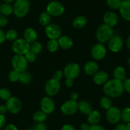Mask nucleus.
<instances>
[{
	"mask_svg": "<svg viewBox=\"0 0 130 130\" xmlns=\"http://www.w3.org/2000/svg\"><path fill=\"white\" fill-rule=\"evenodd\" d=\"M124 85L122 80L113 79L108 80L103 86L105 94L109 98H118L123 93Z\"/></svg>",
	"mask_w": 130,
	"mask_h": 130,
	"instance_id": "f257e3e1",
	"label": "nucleus"
},
{
	"mask_svg": "<svg viewBox=\"0 0 130 130\" xmlns=\"http://www.w3.org/2000/svg\"><path fill=\"white\" fill-rule=\"evenodd\" d=\"M29 8V0H16L13 7V13L18 18H22L28 13Z\"/></svg>",
	"mask_w": 130,
	"mask_h": 130,
	"instance_id": "f03ea898",
	"label": "nucleus"
},
{
	"mask_svg": "<svg viewBox=\"0 0 130 130\" xmlns=\"http://www.w3.org/2000/svg\"><path fill=\"white\" fill-rule=\"evenodd\" d=\"M113 31L111 27L106 24H102L98 28L96 37L98 42L101 43L108 42L109 40L113 37Z\"/></svg>",
	"mask_w": 130,
	"mask_h": 130,
	"instance_id": "7ed1b4c3",
	"label": "nucleus"
},
{
	"mask_svg": "<svg viewBox=\"0 0 130 130\" xmlns=\"http://www.w3.org/2000/svg\"><path fill=\"white\" fill-rule=\"evenodd\" d=\"M12 65L14 70L21 73L26 70L28 66V62L24 55L16 54L12 57Z\"/></svg>",
	"mask_w": 130,
	"mask_h": 130,
	"instance_id": "20e7f679",
	"label": "nucleus"
},
{
	"mask_svg": "<svg viewBox=\"0 0 130 130\" xmlns=\"http://www.w3.org/2000/svg\"><path fill=\"white\" fill-rule=\"evenodd\" d=\"M12 48L16 54L25 55L30 51L31 45L26 40L19 38L13 42Z\"/></svg>",
	"mask_w": 130,
	"mask_h": 130,
	"instance_id": "39448f33",
	"label": "nucleus"
},
{
	"mask_svg": "<svg viewBox=\"0 0 130 130\" xmlns=\"http://www.w3.org/2000/svg\"><path fill=\"white\" fill-rule=\"evenodd\" d=\"M46 12H48L51 16L59 17L62 15L64 12V7L62 3L57 1H52L48 4Z\"/></svg>",
	"mask_w": 130,
	"mask_h": 130,
	"instance_id": "423d86ee",
	"label": "nucleus"
},
{
	"mask_svg": "<svg viewBox=\"0 0 130 130\" xmlns=\"http://www.w3.org/2000/svg\"><path fill=\"white\" fill-rule=\"evenodd\" d=\"M61 89V84L59 81L52 78L46 82L45 86V91L49 96H54L57 94Z\"/></svg>",
	"mask_w": 130,
	"mask_h": 130,
	"instance_id": "0eeeda50",
	"label": "nucleus"
},
{
	"mask_svg": "<svg viewBox=\"0 0 130 130\" xmlns=\"http://www.w3.org/2000/svg\"><path fill=\"white\" fill-rule=\"evenodd\" d=\"M80 69L77 63H69L66 66L64 70V75L67 78L70 79H75L77 78L80 74Z\"/></svg>",
	"mask_w": 130,
	"mask_h": 130,
	"instance_id": "6e6552de",
	"label": "nucleus"
},
{
	"mask_svg": "<svg viewBox=\"0 0 130 130\" xmlns=\"http://www.w3.org/2000/svg\"><path fill=\"white\" fill-rule=\"evenodd\" d=\"M61 110L62 113L67 116H73L77 113L78 109V103L76 101L68 100L62 105Z\"/></svg>",
	"mask_w": 130,
	"mask_h": 130,
	"instance_id": "1a4fd4ad",
	"label": "nucleus"
},
{
	"mask_svg": "<svg viewBox=\"0 0 130 130\" xmlns=\"http://www.w3.org/2000/svg\"><path fill=\"white\" fill-rule=\"evenodd\" d=\"M106 117L108 122L112 124L118 123L121 119V111L116 107H112L107 110Z\"/></svg>",
	"mask_w": 130,
	"mask_h": 130,
	"instance_id": "9d476101",
	"label": "nucleus"
},
{
	"mask_svg": "<svg viewBox=\"0 0 130 130\" xmlns=\"http://www.w3.org/2000/svg\"><path fill=\"white\" fill-rule=\"evenodd\" d=\"M45 33L50 40H58L61 37V27L56 24H49L45 27Z\"/></svg>",
	"mask_w": 130,
	"mask_h": 130,
	"instance_id": "9b49d317",
	"label": "nucleus"
},
{
	"mask_svg": "<svg viewBox=\"0 0 130 130\" xmlns=\"http://www.w3.org/2000/svg\"><path fill=\"white\" fill-rule=\"evenodd\" d=\"M6 106H7L8 112L13 114L19 113L22 108V104L20 100L13 96H11L7 101Z\"/></svg>",
	"mask_w": 130,
	"mask_h": 130,
	"instance_id": "f8f14e48",
	"label": "nucleus"
},
{
	"mask_svg": "<svg viewBox=\"0 0 130 130\" xmlns=\"http://www.w3.org/2000/svg\"><path fill=\"white\" fill-rule=\"evenodd\" d=\"M107 49L102 43H96L91 49V56L95 60H102L105 58Z\"/></svg>",
	"mask_w": 130,
	"mask_h": 130,
	"instance_id": "ddd939ff",
	"label": "nucleus"
},
{
	"mask_svg": "<svg viewBox=\"0 0 130 130\" xmlns=\"http://www.w3.org/2000/svg\"><path fill=\"white\" fill-rule=\"evenodd\" d=\"M41 110L47 114L52 113L54 111L55 103L53 100L50 97H44L40 102Z\"/></svg>",
	"mask_w": 130,
	"mask_h": 130,
	"instance_id": "4468645a",
	"label": "nucleus"
},
{
	"mask_svg": "<svg viewBox=\"0 0 130 130\" xmlns=\"http://www.w3.org/2000/svg\"><path fill=\"white\" fill-rule=\"evenodd\" d=\"M123 47V40L118 35L113 36L108 41V48L112 52H118Z\"/></svg>",
	"mask_w": 130,
	"mask_h": 130,
	"instance_id": "2eb2a0df",
	"label": "nucleus"
},
{
	"mask_svg": "<svg viewBox=\"0 0 130 130\" xmlns=\"http://www.w3.org/2000/svg\"><path fill=\"white\" fill-rule=\"evenodd\" d=\"M119 18L117 15L113 12H108L103 16V21L105 24L109 27H113L118 23Z\"/></svg>",
	"mask_w": 130,
	"mask_h": 130,
	"instance_id": "dca6fc26",
	"label": "nucleus"
},
{
	"mask_svg": "<svg viewBox=\"0 0 130 130\" xmlns=\"http://www.w3.org/2000/svg\"><path fill=\"white\" fill-rule=\"evenodd\" d=\"M119 12L124 19L130 21V0L122 1Z\"/></svg>",
	"mask_w": 130,
	"mask_h": 130,
	"instance_id": "f3484780",
	"label": "nucleus"
},
{
	"mask_svg": "<svg viewBox=\"0 0 130 130\" xmlns=\"http://www.w3.org/2000/svg\"><path fill=\"white\" fill-rule=\"evenodd\" d=\"M93 80L98 85H104L108 80V75L104 71H98L93 75Z\"/></svg>",
	"mask_w": 130,
	"mask_h": 130,
	"instance_id": "a211bd4d",
	"label": "nucleus"
},
{
	"mask_svg": "<svg viewBox=\"0 0 130 130\" xmlns=\"http://www.w3.org/2000/svg\"><path fill=\"white\" fill-rule=\"evenodd\" d=\"M37 37L38 35L36 31L31 27L27 28L24 32V39L26 40L29 43H32L36 42Z\"/></svg>",
	"mask_w": 130,
	"mask_h": 130,
	"instance_id": "6ab92c4d",
	"label": "nucleus"
},
{
	"mask_svg": "<svg viewBox=\"0 0 130 130\" xmlns=\"http://www.w3.org/2000/svg\"><path fill=\"white\" fill-rule=\"evenodd\" d=\"M57 42H58L59 46L61 48L64 50L70 49L72 48L73 45V42L72 38L67 36L61 37L57 40Z\"/></svg>",
	"mask_w": 130,
	"mask_h": 130,
	"instance_id": "aec40b11",
	"label": "nucleus"
},
{
	"mask_svg": "<svg viewBox=\"0 0 130 130\" xmlns=\"http://www.w3.org/2000/svg\"><path fill=\"white\" fill-rule=\"evenodd\" d=\"M84 70L88 75H94L98 70V65L95 61H89L84 65Z\"/></svg>",
	"mask_w": 130,
	"mask_h": 130,
	"instance_id": "412c9836",
	"label": "nucleus"
},
{
	"mask_svg": "<svg viewBox=\"0 0 130 130\" xmlns=\"http://www.w3.org/2000/svg\"><path fill=\"white\" fill-rule=\"evenodd\" d=\"M78 109L81 113L88 116L92 112V107L89 103L85 100L80 101L78 103Z\"/></svg>",
	"mask_w": 130,
	"mask_h": 130,
	"instance_id": "4be33fe9",
	"label": "nucleus"
},
{
	"mask_svg": "<svg viewBox=\"0 0 130 130\" xmlns=\"http://www.w3.org/2000/svg\"><path fill=\"white\" fill-rule=\"evenodd\" d=\"M101 120V114L98 110H92L88 115L87 121L91 125L98 124Z\"/></svg>",
	"mask_w": 130,
	"mask_h": 130,
	"instance_id": "5701e85b",
	"label": "nucleus"
},
{
	"mask_svg": "<svg viewBox=\"0 0 130 130\" xmlns=\"http://www.w3.org/2000/svg\"><path fill=\"white\" fill-rule=\"evenodd\" d=\"M87 24V19L84 16H77L73 19L72 25L75 29H81Z\"/></svg>",
	"mask_w": 130,
	"mask_h": 130,
	"instance_id": "b1692460",
	"label": "nucleus"
},
{
	"mask_svg": "<svg viewBox=\"0 0 130 130\" xmlns=\"http://www.w3.org/2000/svg\"><path fill=\"white\" fill-rule=\"evenodd\" d=\"M13 7L9 3H3L0 8V13L3 15L8 16L13 13Z\"/></svg>",
	"mask_w": 130,
	"mask_h": 130,
	"instance_id": "393cba45",
	"label": "nucleus"
},
{
	"mask_svg": "<svg viewBox=\"0 0 130 130\" xmlns=\"http://www.w3.org/2000/svg\"><path fill=\"white\" fill-rule=\"evenodd\" d=\"M125 75H126V71L123 67H117L115 68L114 71H113L114 78L122 80L125 77Z\"/></svg>",
	"mask_w": 130,
	"mask_h": 130,
	"instance_id": "a878e982",
	"label": "nucleus"
},
{
	"mask_svg": "<svg viewBox=\"0 0 130 130\" xmlns=\"http://www.w3.org/2000/svg\"><path fill=\"white\" fill-rule=\"evenodd\" d=\"M51 17L49 13L47 12H42L39 17V22L42 26H47L50 24Z\"/></svg>",
	"mask_w": 130,
	"mask_h": 130,
	"instance_id": "bb28decb",
	"label": "nucleus"
},
{
	"mask_svg": "<svg viewBox=\"0 0 130 130\" xmlns=\"http://www.w3.org/2000/svg\"><path fill=\"white\" fill-rule=\"evenodd\" d=\"M32 81V77L31 74L27 72H23L20 73L19 82L23 84H29Z\"/></svg>",
	"mask_w": 130,
	"mask_h": 130,
	"instance_id": "cd10ccee",
	"label": "nucleus"
},
{
	"mask_svg": "<svg viewBox=\"0 0 130 130\" xmlns=\"http://www.w3.org/2000/svg\"><path fill=\"white\" fill-rule=\"evenodd\" d=\"M47 114L42 110L37 111L33 115V120L36 122H43L47 119Z\"/></svg>",
	"mask_w": 130,
	"mask_h": 130,
	"instance_id": "c85d7f7f",
	"label": "nucleus"
},
{
	"mask_svg": "<svg viewBox=\"0 0 130 130\" xmlns=\"http://www.w3.org/2000/svg\"><path fill=\"white\" fill-rule=\"evenodd\" d=\"M100 103L102 108H103L104 110H107L112 107V101H111L110 98L108 97V96H103V97H102L101 98Z\"/></svg>",
	"mask_w": 130,
	"mask_h": 130,
	"instance_id": "c756f323",
	"label": "nucleus"
},
{
	"mask_svg": "<svg viewBox=\"0 0 130 130\" xmlns=\"http://www.w3.org/2000/svg\"><path fill=\"white\" fill-rule=\"evenodd\" d=\"M59 43L56 40H50L47 45V49L51 52H55L59 48Z\"/></svg>",
	"mask_w": 130,
	"mask_h": 130,
	"instance_id": "7c9ffc66",
	"label": "nucleus"
},
{
	"mask_svg": "<svg viewBox=\"0 0 130 130\" xmlns=\"http://www.w3.org/2000/svg\"><path fill=\"white\" fill-rule=\"evenodd\" d=\"M6 40L8 41L14 42L16 40L18 39V32L15 29H10L5 34Z\"/></svg>",
	"mask_w": 130,
	"mask_h": 130,
	"instance_id": "2f4dec72",
	"label": "nucleus"
},
{
	"mask_svg": "<svg viewBox=\"0 0 130 130\" xmlns=\"http://www.w3.org/2000/svg\"><path fill=\"white\" fill-rule=\"evenodd\" d=\"M121 119L124 122L126 123L130 122V107L124 108L121 112Z\"/></svg>",
	"mask_w": 130,
	"mask_h": 130,
	"instance_id": "473e14b6",
	"label": "nucleus"
},
{
	"mask_svg": "<svg viewBox=\"0 0 130 130\" xmlns=\"http://www.w3.org/2000/svg\"><path fill=\"white\" fill-rule=\"evenodd\" d=\"M121 0H107V5L113 10H119L122 4Z\"/></svg>",
	"mask_w": 130,
	"mask_h": 130,
	"instance_id": "72a5a7b5",
	"label": "nucleus"
},
{
	"mask_svg": "<svg viewBox=\"0 0 130 130\" xmlns=\"http://www.w3.org/2000/svg\"><path fill=\"white\" fill-rule=\"evenodd\" d=\"M11 97V92L8 89L3 87L0 89V98L3 100L7 101Z\"/></svg>",
	"mask_w": 130,
	"mask_h": 130,
	"instance_id": "f704fd0d",
	"label": "nucleus"
},
{
	"mask_svg": "<svg viewBox=\"0 0 130 130\" xmlns=\"http://www.w3.org/2000/svg\"><path fill=\"white\" fill-rule=\"evenodd\" d=\"M30 51L35 53L36 54H38L40 53L42 51V45L40 42H35L34 43H32V45H31V48H30Z\"/></svg>",
	"mask_w": 130,
	"mask_h": 130,
	"instance_id": "c9c22d12",
	"label": "nucleus"
},
{
	"mask_svg": "<svg viewBox=\"0 0 130 130\" xmlns=\"http://www.w3.org/2000/svg\"><path fill=\"white\" fill-rule=\"evenodd\" d=\"M20 73L16 70H12L8 74V78L12 82H16L19 80Z\"/></svg>",
	"mask_w": 130,
	"mask_h": 130,
	"instance_id": "e433bc0d",
	"label": "nucleus"
},
{
	"mask_svg": "<svg viewBox=\"0 0 130 130\" xmlns=\"http://www.w3.org/2000/svg\"><path fill=\"white\" fill-rule=\"evenodd\" d=\"M25 57L28 62H33L37 59V54L31 51H29L25 54Z\"/></svg>",
	"mask_w": 130,
	"mask_h": 130,
	"instance_id": "4c0bfd02",
	"label": "nucleus"
},
{
	"mask_svg": "<svg viewBox=\"0 0 130 130\" xmlns=\"http://www.w3.org/2000/svg\"><path fill=\"white\" fill-rule=\"evenodd\" d=\"M8 22V18L7 16L3 15H0V27H5L7 26Z\"/></svg>",
	"mask_w": 130,
	"mask_h": 130,
	"instance_id": "58836bf2",
	"label": "nucleus"
},
{
	"mask_svg": "<svg viewBox=\"0 0 130 130\" xmlns=\"http://www.w3.org/2000/svg\"><path fill=\"white\" fill-rule=\"evenodd\" d=\"M34 130H47V126L43 122H38L34 126Z\"/></svg>",
	"mask_w": 130,
	"mask_h": 130,
	"instance_id": "ea45409f",
	"label": "nucleus"
},
{
	"mask_svg": "<svg viewBox=\"0 0 130 130\" xmlns=\"http://www.w3.org/2000/svg\"><path fill=\"white\" fill-rule=\"evenodd\" d=\"M62 76H63V73H62L61 71L57 70L54 73V75H53V78H52L56 80L59 81L62 78Z\"/></svg>",
	"mask_w": 130,
	"mask_h": 130,
	"instance_id": "a19ab883",
	"label": "nucleus"
},
{
	"mask_svg": "<svg viewBox=\"0 0 130 130\" xmlns=\"http://www.w3.org/2000/svg\"><path fill=\"white\" fill-rule=\"evenodd\" d=\"M124 89L130 94V78H127L123 83Z\"/></svg>",
	"mask_w": 130,
	"mask_h": 130,
	"instance_id": "79ce46f5",
	"label": "nucleus"
},
{
	"mask_svg": "<svg viewBox=\"0 0 130 130\" xmlns=\"http://www.w3.org/2000/svg\"><path fill=\"white\" fill-rule=\"evenodd\" d=\"M7 123V119L4 115L0 114V129L5 127Z\"/></svg>",
	"mask_w": 130,
	"mask_h": 130,
	"instance_id": "37998d69",
	"label": "nucleus"
},
{
	"mask_svg": "<svg viewBox=\"0 0 130 130\" xmlns=\"http://www.w3.org/2000/svg\"><path fill=\"white\" fill-rule=\"evenodd\" d=\"M89 130H106V129L103 126L98 124L91 125Z\"/></svg>",
	"mask_w": 130,
	"mask_h": 130,
	"instance_id": "c03bdc74",
	"label": "nucleus"
},
{
	"mask_svg": "<svg viewBox=\"0 0 130 130\" xmlns=\"http://www.w3.org/2000/svg\"><path fill=\"white\" fill-rule=\"evenodd\" d=\"M4 130H19L17 126L13 124H9L5 126L4 127Z\"/></svg>",
	"mask_w": 130,
	"mask_h": 130,
	"instance_id": "a18cd8bd",
	"label": "nucleus"
},
{
	"mask_svg": "<svg viewBox=\"0 0 130 130\" xmlns=\"http://www.w3.org/2000/svg\"><path fill=\"white\" fill-rule=\"evenodd\" d=\"M114 130H127V125L124 124H119L116 126Z\"/></svg>",
	"mask_w": 130,
	"mask_h": 130,
	"instance_id": "49530a36",
	"label": "nucleus"
},
{
	"mask_svg": "<svg viewBox=\"0 0 130 130\" xmlns=\"http://www.w3.org/2000/svg\"><path fill=\"white\" fill-rule=\"evenodd\" d=\"M6 40L5 37V33L4 32V31L2 29H0V44L3 43L5 42V40Z\"/></svg>",
	"mask_w": 130,
	"mask_h": 130,
	"instance_id": "de8ad7c7",
	"label": "nucleus"
},
{
	"mask_svg": "<svg viewBox=\"0 0 130 130\" xmlns=\"http://www.w3.org/2000/svg\"><path fill=\"white\" fill-rule=\"evenodd\" d=\"M61 130H76L73 126L70 124H65L61 127Z\"/></svg>",
	"mask_w": 130,
	"mask_h": 130,
	"instance_id": "09e8293b",
	"label": "nucleus"
},
{
	"mask_svg": "<svg viewBox=\"0 0 130 130\" xmlns=\"http://www.w3.org/2000/svg\"><path fill=\"white\" fill-rule=\"evenodd\" d=\"M7 111L8 110H7V106L4 105H0V114L4 115L5 113H7Z\"/></svg>",
	"mask_w": 130,
	"mask_h": 130,
	"instance_id": "8fccbe9b",
	"label": "nucleus"
},
{
	"mask_svg": "<svg viewBox=\"0 0 130 130\" xmlns=\"http://www.w3.org/2000/svg\"><path fill=\"white\" fill-rule=\"evenodd\" d=\"M65 85L67 87H71L73 85V80L72 79H70V78H67L65 81Z\"/></svg>",
	"mask_w": 130,
	"mask_h": 130,
	"instance_id": "3c124183",
	"label": "nucleus"
},
{
	"mask_svg": "<svg viewBox=\"0 0 130 130\" xmlns=\"http://www.w3.org/2000/svg\"><path fill=\"white\" fill-rule=\"evenodd\" d=\"M78 98V94L75 92H73L70 95V100L73 101H77Z\"/></svg>",
	"mask_w": 130,
	"mask_h": 130,
	"instance_id": "603ef678",
	"label": "nucleus"
},
{
	"mask_svg": "<svg viewBox=\"0 0 130 130\" xmlns=\"http://www.w3.org/2000/svg\"><path fill=\"white\" fill-rule=\"evenodd\" d=\"M89 127L90 126L87 123H83L80 126V128L82 130H89Z\"/></svg>",
	"mask_w": 130,
	"mask_h": 130,
	"instance_id": "864d4df0",
	"label": "nucleus"
},
{
	"mask_svg": "<svg viewBox=\"0 0 130 130\" xmlns=\"http://www.w3.org/2000/svg\"><path fill=\"white\" fill-rule=\"evenodd\" d=\"M126 45H127V48L130 50V35L127 38V40H126Z\"/></svg>",
	"mask_w": 130,
	"mask_h": 130,
	"instance_id": "5fc2aeb1",
	"label": "nucleus"
},
{
	"mask_svg": "<svg viewBox=\"0 0 130 130\" xmlns=\"http://www.w3.org/2000/svg\"><path fill=\"white\" fill-rule=\"evenodd\" d=\"M3 2H4L5 3H12V2H13L15 1V0H2Z\"/></svg>",
	"mask_w": 130,
	"mask_h": 130,
	"instance_id": "6e6d98bb",
	"label": "nucleus"
},
{
	"mask_svg": "<svg viewBox=\"0 0 130 130\" xmlns=\"http://www.w3.org/2000/svg\"><path fill=\"white\" fill-rule=\"evenodd\" d=\"M127 130H130V122L127 124Z\"/></svg>",
	"mask_w": 130,
	"mask_h": 130,
	"instance_id": "4d7b16f0",
	"label": "nucleus"
},
{
	"mask_svg": "<svg viewBox=\"0 0 130 130\" xmlns=\"http://www.w3.org/2000/svg\"><path fill=\"white\" fill-rule=\"evenodd\" d=\"M127 64H129V66H130V57H129V58L127 59Z\"/></svg>",
	"mask_w": 130,
	"mask_h": 130,
	"instance_id": "13d9d810",
	"label": "nucleus"
},
{
	"mask_svg": "<svg viewBox=\"0 0 130 130\" xmlns=\"http://www.w3.org/2000/svg\"><path fill=\"white\" fill-rule=\"evenodd\" d=\"M25 130H34L33 129H25Z\"/></svg>",
	"mask_w": 130,
	"mask_h": 130,
	"instance_id": "bf43d9fd",
	"label": "nucleus"
},
{
	"mask_svg": "<svg viewBox=\"0 0 130 130\" xmlns=\"http://www.w3.org/2000/svg\"><path fill=\"white\" fill-rule=\"evenodd\" d=\"M1 6H2V4H1V2H0V8H1Z\"/></svg>",
	"mask_w": 130,
	"mask_h": 130,
	"instance_id": "052dcab7",
	"label": "nucleus"
}]
</instances>
